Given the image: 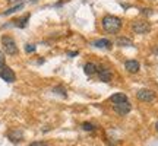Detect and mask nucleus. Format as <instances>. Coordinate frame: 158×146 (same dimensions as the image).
Instances as JSON below:
<instances>
[{"label":"nucleus","mask_w":158,"mask_h":146,"mask_svg":"<svg viewBox=\"0 0 158 146\" xmlns=\"http://www.w3.org/2000/svg\"><path fill=\"white\" fill-rule=\"evenodd\" d=\"M102 29L108 34H116L118 29L122 28V19L113 15H106L102 18Z\"/></svg>","instance_id":"nucleus-1"},{"label":"nucleus","mask_w":158,"mask_h":146,"mask_svg":"<svg viewBox=\"0 0 158 146\" xmlns=\"http://www.w3.org/2000/svg\"><path fill=\"white\" fill-rule=\"evenodd\" d=\"M2 45H3V50H5L6 54L9 56H15L18 54V45L15 43V39L9 37V35H3L2 37Z\"/></svg>","instance_id":"nucleus-2"},{"label":"nucleus","mask_w":158,"mask_h":146,"mask_svg":"<svg viewBox=\"0 0 158 146\" xmlns=\"http://www.w3.org/2000/svg\"><path fill=\"white\" fill-rule=\"evenodd\" d=\"M0 78L3 79V80H6V82L12 83V82L16 80V75H15V72H13L9 66H6L5 64V66L0 67Z\"/></svg>","instance_id":"nucleus-3"},{"label":"nucleus","mask_w":158,"mask_h":146,"mask_svg":"<svg viewBox=\"0 0 158 146\" xmlns=\"http://www.w3.org/2000/svg\"><path fill=\"white\" fill-rule=\"evenodd\" d=\"M132 29L136 34H147L151 31V25L147 21H136V22L132 23Z\"/></svg>","instance_id":"nucleus-4"},{"label":"nucleus","mask_w":158,"mask_h":146,"mask_svg":"<svg viewBox=\"0 0 158 146\" xmlns=\"http://www.w3.org/2000/svg\"><path fill=\"white\" fill-rule=\"evenodd\" d=\"M130 110H132V105H130L129 101L114 104V111L117 112L118 116H126V114H129L130 112Z\"/></svg>","instance_id":"nucleus-5"},{"label":"nucleus","mask_w":158,"mask_h":146,"mask_svg":"<svg viewBox=\"0 0 158 146\" xmlns=\"http://www.w3.org/2000/svg\"><path fill=\"white\" fill-rule=\"evenodd\" d=\"M136 96H138V99H141V101H143V102H151L154 98H155L154 92H152V91H149V89H141V91H138Z\"/></svg>","instance_id":"nucleus-6"},{"label":"nucleus","mask_w":158,"mask_h":146,"mask_svg":"<svg viewBox=\"0 0 158 146\" xmlns=\"http://www.w3.org/2000/svg\"><path fill=\"white\" fill-rule=\"evenodd\" d=\"M97 73H98V78H100V80L101 82H110L111 80V78H113V75H111V70L107 67H101L97 70Z\"/></svg>","instance_id":"nucleus-7"},{"label":"nucleus","mask_w":158,"mask_h":146,"mask_svg":"<svg viewBox=\"0 0 158 146\" xmlns=\"http://www.w3.org/2000/svg\"><path fill=\"white\" fill-rule=\"evenodd\" d=\"M124 67L130 73H138L139 72V62H136V60H127V62L124 63Z\"/></svg>","instance_id":"nucleus-8"},{"label":"nucleus","mask_w":158,"mask_h":146,"mask_svg":"<svg viewBox=\"0 0 158 146\" xmlns=\"http://www.w3.org/2000/svg\"><path fill=\"white\" fill-rule=\"evenodd\" d=\"M92 45L94 47H97V48H111V41L107 38H101V39H97V41H94L92 43Z\"/></svg>","instance_id":"nucleus-9"},{"label":"nucleus","mask_w":158,"mask_h":146,"mask_svg":"<svg viewBox=\"0 0 158 146\" xmlns=\"http://www.w3.org/2000/svg\"><path fill=\"white\" fill-rule=\"evenodd\" d=\"M7 137H9L12 142L18 143V142L22 140V132H21V130H12V132L7 133Z\"/></svg>","instance_id":"nucleus-10"},{"label":"nucleus","mask_w":158,"mask_h":146,"mask_svg":"<svg viewBox=\"0 0 158 146\" xmlns=\"http://www.w3.org/2000/svg\"><path fill=\"white\" fill-rule=\"evenodd\" d=\"M28 21H29V13H27L25 16L19 18V19H16V21H13V25L18 26V28H25L27 23H28Z\"/></svg>","instance_id":"nucleus-11"},{"label":"nucleus","mask_w":158,"mask_h":146,"mask_svg":"<svg viewBox=\"0 0 158 146\" xmlns=\"http://www.w3.org/2000/svg\"><path fill=\"white\" fill-rule=\"evenodd\" d=\"M97 70H98V67H97L94 63H86L84 66V72H85V75H88V76H92L94 73H97Z\"/></svg>","instance_id":"nucleus-12"},{"label":"nucleus","mask_w":158,"mask_h":146,"mask_svg":"<svg viewBox=\"0 0 158 146\" xmlns=\"http://www.w3.org/2000/svg\"><path fill=\"white\" fill-rule=\"evenodd\" d=\"M110 101L113 102V104H118V102L127 101V96L124 95L123 92H120V94H114V95L110 96Z\"/></svg>","instance_id":"nucleus-13"},{"label":"nucleus","mask_w":158,"mask_h":146,"mask_svg":"<svg viewBox=\"0 0 158 146\" xmlns=\"http://www.w3.org/2000/svg\"><path fill=\"white\" fill-rule=\"evenodd\" d=\"M116 44L120 45V47H132L133 43H132L129 38H126V37H118L117 41H116Z\"/></svg>","instance_id":"nucleus-14"},{"label":"nucleus","mask_w":158,"mask_h":146,"mask_svg":"<svg viewBox=\"0 0 158 146\" xmlns=\"http://www.w3.org/2000/svg\"><path fill=\"white\" fill-rule=\"evenodd\" d=\"M23 7V5L22 3H18V5H15L13 7H10V9H7V10L3 13V15H10V13H13V12H16V10H19V9H22Z\"/></svg>","instance_id":"nucleus-15"},{"label":"nucleus","mask_w":158,"mask_h":146,"mask_svg":"<svg viewBox=\"0 0 158 146\" xmlns=\"http://www.w3.org/2000/svg\"><path fill=\"white\" fill-rule=\"evenodd\" d=\"M53 92H56V94H59V95H62L66 98V89H64L63 86H54V88H53Z\"/></svg>","instance_id":"nucleus-16"},{"label":"nucleus","mask_w":158,"mask_h":146,"mask_svg":"<svg viewBox=\"0 0 158 146\" xmlns=\"http://www.w3.org/2000/svg\"><path fill=\"white\" fill-rule=\"evenodd\" d=\"M82 129L86 130V132H92V130H95V126L88 123V121H85V123H82Z\"/></svg>","instance_id":"nucleus-17"},{"label":"nucleus","mask_w":158,"mask_h":146,"mask_svg":"<svg viewBox=\"0 0 158 146\" xmlns=\"http://www.w3.org/2000/svg\"><path fill=\"white\" fill-rule=\"evenodd\" d=\"M35 50H37V47H35L34 44H27L25 45V51H27V53H34Z\"/></svg>","instance_id":"nucleus-18"},{"label":"nucleus","mask_w":158,"mask_h":146,"mask_svg":"<svg viewBox=\"0 0 158 146\" xmlns=\"http://www.w3.org/2000/svg\"><path fill=\"white\" fill-rule=\"evenodd\" d=\"M29 146H48L45 142H32Z\"/></svg>","instance_id":"nucleus-19"},{"label":"nucleus","mask_w":158,"mask_h":146,"mask_svg":"<svg viewBox=\"0 0 158 146\" xmlns=\"http://www.w3.org/2000/svg\"><path fill=\"white\" fill-rule=\"evenodd\" d=\"M2 66H5V54L0 51V67H2Z\"/></svg>","instance_id":"nucleus-20"},{"label":"nucleus","mask_w":158,"mask_h":146,"mask_svg":"<svg viewBox=\"0 0 158 146\" xmlns=\"http://www.w3.org/2000/svg\"><path fill=\"white\" fill-rule=\"evenodd\" d=\"M151 9H142V13H145V15H149V13H151Z\"/></svg>","instance_id":"nucleus-21"},{"label":"nucleus","mask_w":158,"mask_h":146,"mask_svg":"<svg viewBox=\"0 0 158 146\" xmlns=\"http://www.w3.org/2000/svg\"><path fill=\"white\" fill-rule=\"evenodd\" d=\"M18 2H19V3H21V2H22V0H9V3H12V5H13V3H18Z\"/></svg>","instance_id":"nucleus-22"},{"label":"nucleus","mask_w":158,"mask_h":146,"mask_svg":"<svg viewBox=\"0 0 158 146\" xmlns=\"http://www.w3.org/2000/svg\"><path fill=\"white\" fill-rule=\"evenodd\" d=\"M76 54H78V51H72V53H69V56H70V57L76 56Z\"/></svg>","instance_id":"nucleus-23"},{"label":"nucleus","mask_w":158,"mask_h":146,"mask_svg":"<svg viewBox=\"0 0 158 146\" xmlns=\"http://www.w3.org/2000/svg\"><path fill=\"white\" fill-rule=\"evenodd\" d=\"M155 129H157V130H158V121H157V124H155Z\"/></svg>","instance_id":"nucleus-24"},{"label":"nucleus","mask_w":158,"mask_h":146,"mask_svg":"<svg viewBox=\"0 0 158 146\" xmlns=\"http://www.w3.org/2000/svg\"><path fill=\"white\" fill-rule=\"evenodd\" d=\"M32 2H35V0H32Z\"/></svg>","instance_id":"nucleus-25"}]
</instances>
